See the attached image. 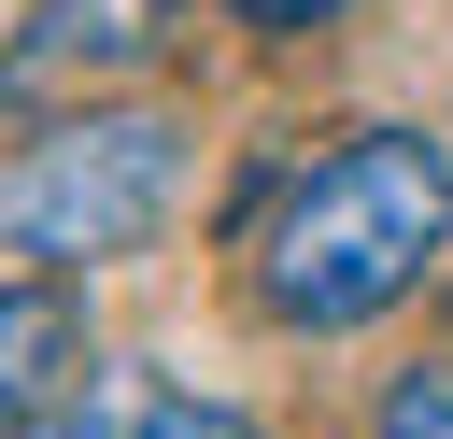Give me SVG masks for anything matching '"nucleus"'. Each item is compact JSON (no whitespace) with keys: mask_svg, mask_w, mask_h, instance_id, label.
Returning a JSON list of instances; mask_svg holds the SVG:
<instances>
[{"mask_svg":"<svg viewBox=\"0 0 453 439\" xmlns=\"http://www.w3.org/2000/svg\"><path fill=\"white\" fill-rule=\"evenodd\" d=\"M453 255V156L411 127H340L311 170L241 198V283L283 326H368Z\"/></svg>","mask_w":453,"mask_h":439,"instance_id":"obj_1","label":"nucleus"},{"mask_svg":"<svg viewBox=\"0 0 453 439\" xmlns=\"http://www.w3.org/2000/svg\"><path fill=\"white\" fill-rule=\"evenodd\" d=\"M198 170V127L156 113V99H113V113H71L42 127L14 170H0V255H42V269H85V255H127Z\"/></svg>","mask_w":453,"mask_h":439,"instance_id":"obj_2","label":"nucleus"},{"mask_svg":"<svg viewBox=\"0 0 453 439\" xmlns=\"http://www.w3.org/2000/svg\"><path fill=\"white\" fill-rule=\"evenodd\" d=\"M156 28H170V0H28V42L0 57V99L71 85V71H142Z\"/></svg>","mask_w":453,"mask_h":439,"instance_id":"obj_3","label":"nucleus"},{"mask_svg":"<svg viewBox=\"0 0 453 439\" xmlns=\"http://www.w3.org/2000/svg\"><path fill=\"white\" fill-rule=\"evenodd\" d=\"M71 368H85V312H71L57 283H0V439H14L28 411H57Z\"/></svg>","mask_w":453,"mask_h":439,"instance_id":"obj_4","label":"nucleus"},{"mask_svg":"<svg viewBox=\"0 0 453 439\" xmlns=\"http://www.w3.org/2000/svg\"><path fill=\"white\" fill-rule=\"evenodd\" d=\"M14 439H255V425L212 411V397H184V382H113V397H85L57 425H14Z\"/></svg>","mask_w":453,"mask_h":439,"instance_id":"obj_5","label":"nucleus"},{"mask_svg":"<svg viewBox=\"0 0 453 439\" xmlns=\"http://www.w3.org/2000/svg\"><path fill=\"white\" fill-rule=\"evenodd\" d=\"M382 439H453V368H396V397H382Z\"/></svg>","mask_w":453,"mask_h":439,"instance_id":"obj_6","label":"nucleus"},{"mask_svg":"<svg viewBox=\"0 0 453 439\" xmlns=\"http://www.w3.org/2000/svg\"><path fill=\"white\" fill-rule=\"evenodd\" d=\"M326 14H354V0H241V28H326Z\"/></svg>","mask_w":453,"mask_h":439,"instance_id":"obj_7","label":"nucleus"}]
</instances>
